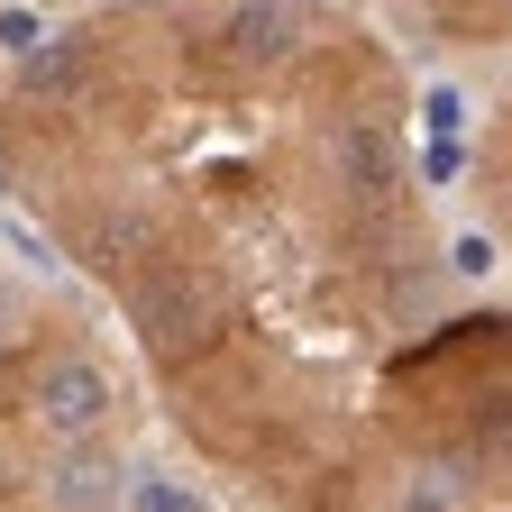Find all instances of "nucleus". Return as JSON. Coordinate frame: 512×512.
<instances>
[{
  "instance_id": "f03ea898",
  "label": "nucleus",
  "mask_w": 512,
  "mask_h": 512,
  "mask_svg": "<svg viewBox=\"0 0 512 512\" xmlns=\"http://www.w3.org/2000/svg\"><path fill=\"white\" fill-rule=\"evenodd\" d=\"M375 10H384V37H421L448 55H512V0H375Z\"/></svg>"
},
{
  "instance_id": "f257e3e1",
  "label": "nucleus",
  "mask_w": 512,
  "mask_h": 512,
  "mask_svg": "<svg viewBox=\"0 0 512 512\" xmlns=\"http://www.w3.org/2000/svg\"><path fill=\"white\" fill-rule=\"evenodd\" d=\"M357 0H119L19 55L0 183L229 512H403V394L485 302Z\"/></svg>"
},
{
  "instance_id": "20e7f679",
  "label": "nucleus",
  "mask_w": 512,
  "mask_h": 512,
  "mask_svg": "<svg viewBox=\"0 0 512 512\" xmlns=\"http://www.w3.org/2000/svg\"><path fill=\"white\" fill-rule=\"evenodd\" d=\"M403 512H512V503H403Z\"/></svg>"
},
{
  "instance_id": "7ed1b4c3",
  "label": "nucleus",
  "mask_w": 512,
  "mask_h": 512,
  "mask_svg": "<svg viewBox=\"0 0 512 512\" xmlns=\"http://www.w3.org/2000/svg\"><path fill=\"white\" fill-rule=\"evenodd\" d=\"M467 202H476V220H485V247L512 266V92L494 101L485 138H476V156H467Z\"/></svg>"
}]
</instances>
